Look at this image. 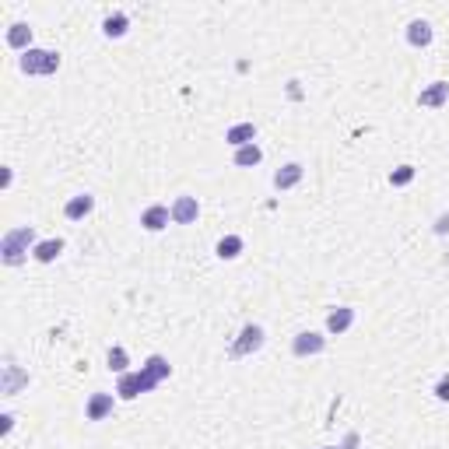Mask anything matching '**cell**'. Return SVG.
I'll use <instances>...</instances> for the list:
<instances>
[{
    "label": "cell",
    "instance_id": "obj_28",
    "mask_svg": "<svg viewBox=\"0 0 449 449\" xmlns=\"http://www.w3.org/2000/svg\"><path fill=\"white\" fill-rule=\"evenodd\" d=\"M11 183H14V172H11V168H4V190H11Z\"/></svg>",
    "mask_w": 449,
    "mask_h": 449
},
{
    "label": "cell",
    "instance_id": "obj_29",
    "mask_svg": "<svg viewBox=\"0 0 449 449\" xmlns=\"http://www.w3.org/2000/svg\"><path fill=\"white\" fill-rule=\"evenodd\" d=\"M320 449H337V446H320Z\"/></svg>",
    "mask_w": 449,
    "mask_h": 449
},
{
    "label": "cell",
    "instance_id": "obj_27",
    "mask_svg": "<svg viewBox=\"0 0 449 449\" xmlns=\"http://www.w3.org/2000/svg\"><path fill=\"white\" fill-rule=\"evenodd\" d=\"M14 428V414H0V435H7Z\"/></svg>",
    "mask_w": 449,
    "mask_h": 449
},
{
    "label": "cell",
    "instance_id": "obj_7",
    "mask_svg": "<svg viewBox=\"0 0 449 449\" xmlns=\"http://www.w3.org/2000/svg\"><path fill=\"white\" fill-rule=\"evenodd\" d=\"M168 221H172V207L165 204H151L141 211V228L144 232H162V228H168Z\"/></svg>",
    "mask_w": 449,
    "mask_h": 449
},
{
    "label": "cell",
    "instance_id": "obj_11",
    "mask_svg": "<svg viewBox=\"0 0 449 449\" xmlns=\"http://www.w3.org/2000/svg\"><path fill=\"white\" fill-rule=\"evenodd\" d=\"M435 39V29H432V21H425V18H414L408 21V42L414 49H425V46H432Z\"/></svg>",
    "mask_w": 449,
    "mask_h": 449
},
{
    "label": "cell",
    "instance_id": "obj_9",
    "mask_svg": "<svg viewBox=\"0 0 449 449\" xmlns=\"http://www.w3.org/2000/svg\"><path fill=\"white\" fill-rule=\"evenodd\" d=\"M116 408V397L113 393H91L88 397V404H84V418L88 421H106L109 414Z\"/></svg>",
    "mask_w": 449,
    "mask_h": 449
},
{
    "label": "cell",
    "instance_id": "obj_3",
    "mask_svg": "<svg viewBox=\"0 0 449 449\" xmlns=\"http://www.w3.org/2000/svg\"><path fill=\"white\" fill-rule=\"evenodd\" d=\"M263 344H267V330L260 327V323H246V327L239 330V337H236V344H232V358H249V355H256Z\"/></svg>",
    "mask_w": 449,
    "mask_h": 449
},
{
    "label": "cell",
    "instance_id": "obj_13",
    "mask_svg": "<svg viewBox=\"0 0 449 449\" xmlns=\"http://www.w3.org/2000/svg\"><path fill=\"white\" fill-rule=\"evenodd\" d=\"M21 386H29V372L18 365H4V375H0V393L4 397H14Z\"/></svg>",
    "mask_w": 449,
    "mask_h": 449
},
{
    "label": "cell",
    "instance_id": "obj_14",
    "mask_svg": "<svg viewBox=\"0 0 449 449\" xmlns=\"http://www.w3.org/2000/svg\"><path fill=\"white\" fill-rule=\"evenodd\" d=\"M302 176H306V165H302V162L281 165V168L274 172V190H291V186H298V183H302Z\"/></svg>",
    "mask_w": 449,
    "mask_h": 449
},
{
    "label": "cell",
    "instance_id": "obj_26",
    "mask_svg": "<svg viewBox=\"0 0 449 449\" xmlns=\"http://www.w3.org/2000/svg\"><path fill=\"white\" fill-rule=\"evenodd\" d=\"M435 397H439L443 404H449V379H439V383H435Z\"/></svg>",
    "mask_w": 449,
    "mask_h": 449
},
{
    "label": "cell",
    "instance_id": "obj_17",
    "mask_svg": "<svg viewBox=\"0 0 449 449\" xmlns=\"http://www.w3.org/2000/svg\"><path fill=\"white\" fill-rule=\"evenodd\" d=\"M246 249V239L243 236H221L218 239V246H214V253L221 256V260H239Z\"/></svg>",
    "mask_w": 449,
    "mask_h": 449
},
{
    "label": "cell",
    "instance_id": "obj_5",
    "mask_svg": "<svg viewBox=\"0 0 449 449\" xmlns=\"http://www.w3.org/2000/svg\"><path fill=\"white\" fill-rule=\"evenodd\" d=\"M323 351H327V337L316 333V330H302V333H295V340H291V355H295V358H316V355H323Z\"/></svg>",
    "mask_w": 449,
    "mask_h": 449
},
{
    "label": "cell",
    "instance_id": "obj_10",
    "mask_svg": "<svg viewBox=\"0 0 449 449\" xmlns=\"http://www.w3.org/2000/svg\"><path fill=\"white\" fill-rule=\"evenodd\" d=\"M351 327H355V309H351V306H337V309H330V316H327V333L340 337V333H348Z\"/></svg>",
    "mask_w": 449,
    "mask_h": 449
},
{
    "label": "cell",
    "instance_id": "obj_23",
    "mask_svg": "<svg viewBox=\"0 0 449 449\" xmlns=\"http://www.w3.org/2000/svg\"><path fill=\"white\" fill-rule=\"evenodd\" d=\"M410 179H414V165H397L390 172V186H408Z\"/></svg>",
    "mask_w": 449,
    "mask_h": 449
},
{
    "label": "cell",
    "instance_id": "obj_18",
    "mask_svg": "<svg viewBox=\"0 0 449 449\" xmlns=\"http://www.w3.org/2000/svg\"><path fill=\"white\" fill-rule=\"evenodd\" d=\"M126 29H130V18H126L123 11L109 14V18L102 21V36H106V39H123V36H126Z\"/></svg>",
    "mask_w": 449,
    "mask_h": 449
},
{
    "label": "cell",
    "instance_id": "obj_15",
    "mask_svg": "<svg viewBox=\"0 0 449 449\" xmlns=\"http://www.w3.org/2000/svg\"><path fill=\"white\" fill-rule=\"evenodd\" d=\"M91 211H95V197H91V193H78V197H71V201L64 204V218H67V221H81Z\"/></svg>",
    "mask_w": 449,
    "mask_h": 449
},
{
    "label": "cell",
    "instance_id": "obj_1",
    "mask_svg": "<svg viewBox=\"0 0 449 449\" xmlns=\"http://www.w3.org/2000/svg\"><path fill=\"white\" fill-rule=\"evenodd\" d=\"M36 246H39V239H36L32 225H18V228L4 232V239H0V260H4V267H21Z\"/></svg>",
    "mask_w": 449,
    "mask_h": 449
},
{
    "label": "cell",
    "instance_id": "obj_12",
    "mask_svg": "<svg viewBox=\"0 0 449 449\" xmlns=\"http://www.w3.org/2000/svg\"><path fill=\"white\" fill-rule=\"evenodd\" d=\"M225 144H232L236 151L246 148V144H256V123H236V126H228L225 130Z\"/></svg>",
    "mask_w": 449,
    "mask_h": 449
},
{
    "label": "cell",
    "instance_id": "obj_8",
    "mask_svg": "<svg viewBox=\"0 0 449 449\" xmlns=\"http://www.w3.org/2000/svg\"><path fill=\"white\" fill-rule=\"evenodd\" d=\"M201 218V204H197V197H176L172 201V225H193Z\"/></svg>",
    "mask_w": 449,
    "mask_h": 449
},
{
    "label": "cell",
    "instance_id": "obj_16",
    "mask_svg": "<svg viewBox=\"0 0 449 449\" xmlns=\"http://www.w3.org/2000/svg\"><path fill=\"white\" fill-rule=\"evenodd\" d=\"M7 46L18 49V53H29V49H32V29H29L25 21H14V25L7 29Z\"/></svg>",
    "mask_w": 449,
    "mask_h": 449
},
{
    "label": "cell",
    "instance_id": "obj_2",
    "mask_svg": "<svg viewBox=\"0 0 449 449\" xmlns=\"http://www.w3.org/2000/svg\"><path fill=\"white\" fill-rule=\"evenodd\" d=\"M60 53L56 49H42V46H32L29 53H21L18 56V67H21V74H29V78H53L56 71H60Z\"/></svg>",
    "mask_w": 449,
    "mask_h": 449
},
{
    "label": "cell",
    "instance_id": "obj_22",
    "mask_svg": "<svg viewBox=\"0 0 449 449\" xmlns=\"http://www.w3.org/2000/svg\"><path fill=\"white\" fill-rule=\"evenodd\" d=\"M106 365H109V372H116V375H123V372H130V355H126V348L123 344H113L109 348V355H106Z\"/></svg>",
    "mask_w": 449,
    "mask_h": 449
},
{
    "label": "cell",
    "instance_id": "obj_20",
    "mask_svg": "<svg viewBox=\"0 0 449 449\" xmlns=\"http://www.w3.org/2000/svg\"><path fill=\"white\" fill-rule=\"evenodd\" d=\"M141 368H144V372H148L155 383H162V379H168V375H172V365H168V358H165V355H148V362H144Z\"/></svg>",
    "mask_w": 449,
    "mask_h": 449
},
{
    "label": "cell",
    "instance_id": "obj_24",
    "mask_svg": "<svg viewBox=\"0 0 449 449\" xmlns=\"http://www.w3.org/2000/svg\"><path fill=\"white\" fill-rule=\"evenodd\" d=\"M432 232H435V236H449V211H443V214L435 218V225H432Z\"/></svg>",
    "mask_w": 449,
    "mask_h": 449
},
{
    "label": "cell",
    "instance_id": "obj_4",
    "mask_svg": "<svg viewBox=\"0 0 449 449\" xmlns=\"http://www.w3.org/2000/svg\"><path fill=\"white\" fill-rule=\"evenodd\" d=\"M158 383L141 368V372H123L120 375V383H116V397L120 400H133V397H141V393H151Z\"/></svg>",
    "mask_w": 449,
    "mask_h": 449
},
{
    "label": "cell",
    "instance_id": "obj_25",
    "mask_svg": "<svg viewBox=\"0 0 449 449\" xmlns=\"http://www.w3.org/2000/svg\"><path fill=\"white\" fill-rule=\"evenodd\" d=\"M358 443H362V435H358V432H348V435H344V443H340L337 449H358Z\"/></svg>",
    "mask_w": 449,
    "mask_h": 449
},
{
    "label": "cell",
    "instance_id": "obj_21",
    "mask_svg": "<svg viewBox=\"0 0 449 449\" xmlns=\"http://www.w3.org/2000/svg\"><path fill=\"white\" fill-rule=\"evenodd\" d=\"M232 162L239 165V168H253V165L263 162V151H260V144H246V148H239L232 155Z\"/></svg>",
    "mask_w": 449,
    "mask_h": 449
},
{
    "label": "cell",
    "instance_id": "obj_19",
    "mask_svg": "<svg viewBox=\"0 0 449 449\" xmlns=\"http://www.w3.org/2000/svg\"><path fill=\"white\" fill-rule=\"evenodd\" d=\"M64 246H67L64 239H42V243L32 249V256H36L39 263H53V260L64 253Z\"/></svg>",
    "mask_w": 449,
    "mask_h": 449
},
{
    "label": "cell",
    "instance_id": "obj_6",
    "mask_svg": "<svg viewBox=\"0 0 449 449\" xmlns=\"http://www.w3.org/2000/svg\"><path fill=\"white\" fill-rule=\"evenodd\" d=\"M449 102V81H432L428 88L418 91V106L421 109H443Z\"/></svg>",
    "mask_w": 449,
    "mask_h": 449
}]
</instances>
